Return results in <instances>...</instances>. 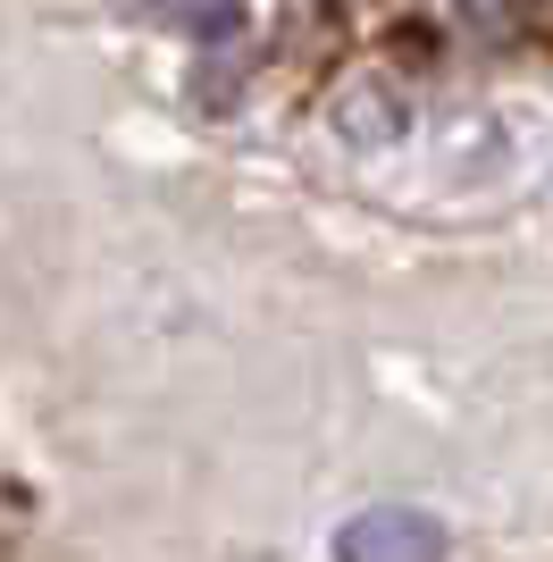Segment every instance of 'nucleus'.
<instances>
[{"label":"nucleus","mask_w":553,"mask_h":562,"mask_svg":"<svg viewBox=\"0 0 553 562\" xmlns=\"http://www.w3.org/2000/svg\"><path fill=\"white\" fill-rule=\"evenodd\" d=\"M336 562H444V520L419 504H369L336 529Z\"/></svg>","instance_id":"nucleus-1"},{"label":"nucleus","mask_w":553,"mask_h":562,"mask_svg":"<svg viewBox=\"0 0 553 562\" xmlns=\"http://www.w3.org/2000/svg\"><path fill=\"white\" fill-rule=\"evenodd\" d=\"M160 18L168 25H184V34H235V0H160Z\"/></svg>","instance_id":"nucleus-2"},{"label":"nucleus","mask_w":553,"mask_h":562,"mask_svg":"<svg viewBox=\"0 0 553 562\" xmlns=\"http://www.w3.org/2000/svg\"><path fill=\"white\" fill-rule=\"evenodd\" d=\"M545 9H553V0H545Z\"/></svg>","instance_id":"nucleus-3"}]
</instances>
